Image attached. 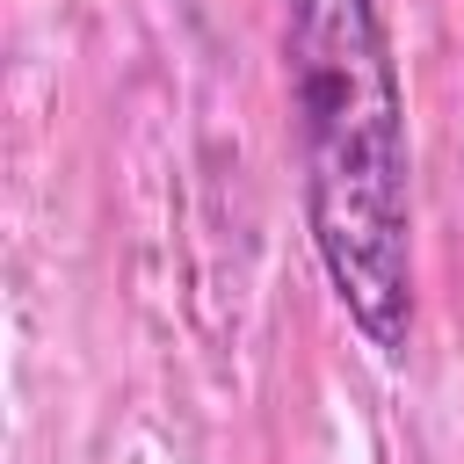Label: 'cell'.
<instances>
[{"label": "cell", "instance_id": "6da1fadb", "mask_svg": "<svg viewBox=\"0 0 464 464\" xmlns=\"http://www.w3.org/2000/svg\"><path fill=\"white\" fill-rule=\"evenodd\" d=\"M304 232L348 326L399 362L413 341V152L384 0H283Z\"/></svg>", "mask_w": 464, "mask_h": 464}]
</instances>
